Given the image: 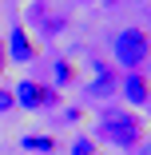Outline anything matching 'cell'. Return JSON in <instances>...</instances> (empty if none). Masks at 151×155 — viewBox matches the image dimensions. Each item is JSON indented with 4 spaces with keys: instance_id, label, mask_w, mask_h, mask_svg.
I'll use <instances>...</instances> for the list:
<instances>
[{
    "instance_id": "obj_3",
    "label": "cell",
    "mask_w": 151,
    "mask_h": 155,
    "mask_svg": "<svg viewBox=\"0 0 151 155\" xmlns=\"http://www.w3.org/2000/svg\"><path fill=\"white\" fill-rule=\"evenodd\" d=\"M12 96H16V104H20V107H28V111H40V107L56 104V91H52V87H44L40 80H20Z\"/></svg>"
},
{
    "instance_id": "obj_4",
    "label": "cell",
    "mask_w": 151,
    "mask_h": 155,
    "mask_svg": "<svg viewBox=\"0 0 151 155\" xmlns=\"http://www.w3.org/2000/svg\"><path fill=\"white\" fill-rule=\"evenodd\" d=\"M119 91H123V100H127L131 107L151 104V80H147L143 72H127L123 80H119Z\"/></svg>"
},
{
    "instance_id": "obj_14",
    "label": "cell",
    "mask_w": 151,
    "mask_h": 155,
    "mask_svg": "<svg viewBox=\"0 0 151 155\" xmlns=\"http://www.w3.org/2000/svg\"><path fill=\"white\" fill-rule=\"evenodd\" d=\"M147 68H151V60H147ZM147 80H151V76H147Z\"/></svg>"
},
{
    "instance_id": "obj_12",
    "label": "cell",
    "mask_w": 151,
    "mask_h": 155,
    "mask_svg": "<svg viewBox=\"0 0 151 155\" xmlns=\"http://www.w3.org/2000/svg\"><path fill=\"white\" fill-rule=\"evenodd\" d=\"M135 155H151V143H143V147H139V151H135Z\"/></svg>"
},
{
    "instance_id": "obj_6",
    "label": "cell",
    "mask_w": 151,
    "mask_h": 155,
    "mask_svg": "<svg viewBox=\"0 0 151 155\" xmlns=\"http://www.w3.org/2000/svg\"><path fill=\"white\" fill-rule=\"evenodd\" d=\"M119 87V80H115V72L103 64V60H96V84L92 87H87V96H92V100H107L111 96V91Z\"/></svg>"
},
{
    "instance_id": "obj_7",
    "label": "cell",
    "mask_w": 151,
    "mask_h": 155,
    "mask_svg": "<svg viewBox=\"0 0 151 155\" xmlns=\"http://www.w3.org/2000/svg\"><path fill=\"white\" fill-rule=\"evenodd\" d=\"M20 147L32 151V155H52V151H56V139H52V135H24Z\"/></svg>"
},
{
    "instance_id": "obj_9",
    "label": "cell",
    "mask_w": 151,
    "mask_h": 155,
    "mask_svg": "<svg viewBox=\"0 0 151 155\" xmlns=\"http://www.w3.org/2000/svg\"><path fill=\"white\" fill-rule=\"evenodd\" d=\"M72 155H96V143L92 139H76L72 143Z\"/></svg>"
},
{
    "instance_id": "obj_2",
    "label": "cell",
    "mask_w": 151,
    "mask_h": 155,
    "mask_svg": "<svg viewBox=\"0 0 151 155\" xmlns=\"http://www.w3.org/2000/svg\"><path fill=\"white\" fill-rule=\"evenodd\" d=\"M111 52H115V64H119V68L139 72L147 60H151V36L143 32V28H123V32L115 36Z\"/></svg>"
},
{
    "instance_id": "obj_10",
    "label": "cell",
    "mask_w": 151,
    "mask_h": 155,
    "mask_svg": "<svg viewBox=\"0 0 151 155\" xmlns=\"http://www.w3.org/2000/svg\"><path fill=\"white\" fill-rule=\"evenodd\" d=\"M12 107H16V96H12L8 87H0V115H4V111H12Z\"/></svg>"
},
{
    "instance_id": "obj_8",
    "label": "cell",
    "mask_w": 151,
    "mask_h": 155,
    "mask_svg": "<svg viewBox=\"0 0 151 155\" xmlns=\"http://www.w3.org/2000/svg\"><path fill=\"white\" fill-rule=\"evenodd\" d=\"M56 84H60V87L76 84V68H72V60H56Z\"/></svg>"
},
{
    "instance_id": "obj_1",
    "label": "cell",
    "mask_w": 151,
    "mask_h": 155,
    "mask_svg": "<svg viewBox=\"0 0 151 155\" xmlns=\"http://www.w3.org/2000/svg\"><path fill=\"white\" fill-rule=\"evenodd\" d=\"M96 135H100L103 143H115V147H139L143 123H139V115H131V111H103Z\"/></svg>"
},
{
    "instance_id": "obj_5",
    "label": "cell",
    "mask_w": 151,
    "mask_h": 155,
    "mask_svg": "<svg viewBox=\"0 0 151 155\" xmlns=\"http://www.w3.org/2000/svg\"><path fill=\"white\" fill-rule=\"evenodd\" d=\"M4 52H8V60H16V64H28V60L36 56V44L28 40L24 24H16L12 32H8V40H4Z\"/></svg>"
},
{
    "instance_id": "obj_11",
    "label": "cell",
    "mask_w": 151,
    "mask_h": 155,
    "mask_svg": "<svg viewBox=\"0 0 151 155\" xmlns=\"http://www.w3.org/2000/svg\"><path fill=\"white\" fill-rule=\"evenodd\" d=\"M4 64H8V52H4V40H0V76H4Z\"/></svg>"
},
{
    "instance_id": "obj_13",
    "label": "cell",
    "mask_w": 151,
    "mask_h": 155,
    "mask_svg": "<svg viewBox=\"0 0 151 155\" xmlns=\"http://www.w3.org/2000/svg\"><path fill=\"white\" fill-rule=\"evenodd\" d=\"M135 4H147V0H135Z\"/></svg>"
}]
</instances>
